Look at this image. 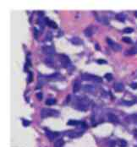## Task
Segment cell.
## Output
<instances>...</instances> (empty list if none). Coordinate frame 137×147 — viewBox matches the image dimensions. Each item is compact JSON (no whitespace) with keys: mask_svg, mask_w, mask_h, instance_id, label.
<instances>
[{"mask_svg":"<svg viewBox=\"0 0 137 147\" xmlns=\"http://www.w3.org/2000/svg\"><path fill=\"white\" fill-rule=\"evenodd\" d=\"M75 108L80 111H86L89 107V100L87 97H84L83 99H79L75 103Z\"/></svg>","mask_w":137,"mask_h":147,"instance_id":"obj_1","label":"cell"},{"mask_svg":"<svg viewBox=\"0 0 137 147\" xmlns=\"http://www.w3.org/2000/svg\"><path fill=\"white\" fill-rule=\"evenodd\" d=\"M81 79L83 80H86V81H93L96 83H102L103 80H102L101 77L94 75V74H83L81 75Z\"/></svg>","mask_w":137,"mask_h":147,"instance_id":"obj_2","label":"cell"},{"mask_svg":"<svg viewBox=\"0 0 137 147\" xmlns=\"http://www.w3.org/2000/svg\"><path fill=\"white\" fill-rule=\"evenodd\" d=\"M59 114V112L56 110H53V109H48V108H43L41 111V117L42 118H47L49 116H57Z\"/></svg>","mask_w":137,"mask_h":147,"instance_id":"obj_3","label":"cell"},{"mask_svg":"<svg viewBox=\"0 0 137 147\" xmlns=\"http://www.w3.org/2000/svg\"><path fill=\"white\" fill-rule=\"evenodd\" d=\"M60 62H61L63 67L67 68L69 67V65H70V60L66 55H60Z\"/></svg>","mask_w":137,"mask_h":147,"instance_id":"obj_4","label":"cell"},{"mask_svg":"<svg viewBox=\"0 0 137 147\" xmlns=\"http://www.w3.org/2000/svg\"><path fill=\"white\" fill-rule=\"evenodd\" d=\"M108 45L110 46V47H112L113 50L116 51V52H118V51H120L122 49V46H120V45H118V44L117 43H115L114 41H112V40H110V39H108Z\"/></svg>","mask_w":137,"mask_h":147,"instance_id":"obj_5","label":"cell"},{"mask_svg":"<svg viewBox=\"0 0 137 147\" xmlns=\"http://www.w3.org/2000/svg\"><path fill=\"white\" fill-rule=\"evenodd\" d=\"M42 51L44 53L48 55H53L55 53V49L53 46H43Z\"/></svg>","mask_w":137,"mask_h":147,"instance_id":"obj_6","label":"cell"},{"mask_svg":"<svg viewBox=\"0 0 137 147\" xmlns=\"http://www.w3.org/2000/svg\"><path fill=\"white\" fill-rule=\"evenodd\" d=\"M82 89L84 91H86V92H89V93H93V92H95V90H96L95 86L92 85H83Z\"/></svg>","mask_w":137,"mask_h":147,"instance_id":"obj_7","label":"cell"},{"mask_svg":"<svg viewBox=\"0 0 137 147\" xmlns=\"http://www.w3.org/2000/svg\"><path fill=\"white\" fill-rule=\"evenodd\" d=\"M44 62H45V64H48L49 67H53V64H54V58H53L52 56H48V57L45 58Z\"/></svg>","mask_w":137,"mask_h":147,"instance_id":"obj_8","label":"cell"},{"mask_svg":"<svg viewBox=\"0 0 137 147\" xmlns=\"http://www.w3.org/2000/svg\"><path fill=\"white\" fill-rule=\"evenodd\" d=\"M113 88H114V90H116V91L120 92V91H122V90H124V86L122 83H116L114 86H113Z\"/></svg>","mask_w":137,"mask_h":147,"instance_id":"obj_9","label":"cell"},{"mask_svg":"<svg viewBox=\"0 0 137 147\" xmlns=\"http://www.w3.org/2000/svg\"><path fill=\"white\" fill-rule=\"evenodd\" d=\"M46 134H47V136L50 139V140H53V139H54L56 138L58 135H59V133H56V132L53 133V132H49V131H47Z\"/></svg>","mask_w":137,"mask_h":147,"instance_id":"obj_10","label":"cell"},{"mask_svg":"<svg viewBox=\"0 0 137 147\" xmlns=\"http://www.w3.org/2000/svg\"><path fill=\"white\" fill-rule=\"evenodd\" d=\"M108 120L112 123H118V121L117 116H115L114 114H113V113H108Z\"/></svg>","mask_w":137,"mask_h":147,"instance_id":"obj_11","label":"cell"},{"mask_svg":"<svg viewBox=\"0 0 137 147\" xmlns=\"http://www.w3.org/2000/svg\"><path fill=\"white\" fill-rule=\"evenodd\" d=\"M80 89V83L79 81H75L73 85V92L74 93H77Z\"/></svg>","mask_w":137,"mask_h":147,"instance_id":"obj_12","label":"cell"},{"mask_svg":"<svg viewBox=\"0 0 137 147\" xmlns=\"http://www.w3.org/2000/svg\"><path fill=\"white\" fill-rule=\"evenodd\" d=\"M116 19H117L118 20H119V21H121V22H124L125 19H126V15H125L124 14H123V13L118 14V15H116Z\"/></svg>","mask_w":137,"mask_h":147,"instance_id":"obj_13","label":"cell"},{"mask_svg":"<svg viewBox=\"0 0 137 147\" xmlns=\"http://www.w3.org/2000/svg\"><path fill=\"white\" fill-rule=\"evenodd\" d=\"M85 36H87V37H90L92 36V34H93V31H92V27H88L85 30Z\"/></svg>","mask_w":137,"mask_h":147,"instance_id":"obj_14","label":"cell"},{"mask_svg":"<svg viewBox=\"0 0 137 147\" xmlns=\"http://www.w3.org/2000/svg\"><path fill=\"white\" fill-rule=\"evenodd\" d=\"M45 21H46V24H47L48 26L53 27V28H57V25L54 21H51V20H48V18H45Z\"/></svg>","mask_w":137,"mask_h":147,"instance_id":"obj_15","label":"cell"},{"mask_svg":"<svg viewBox=\"0 0 137 147\" xmlns=\"http://www.w3.org/2000/svg\"><path fill=\"white\" fill-rule=\"evenodd\" d=\"M81 134H79L78 132H75V131H71L68 133V136L70 137V138H76V137H79Z\"/></svg>","mask_w":137,"mask_h":147,"instance_id":"obj_16","label":"cell"},{"mask_svg":"<svg viewBox=\"0 0 137 147\" xmlns=\"http://www.w3.org/2000/svg\"><path fill=\"white\" fill-rule=\"evenodd\" d=\"M70 41L74 44V45H79L80 43H81L80 39L78 38V37H73V38H71Z\"/></svg>","mask_w":137,"mask_h":147,"instance_id":"obj_17","label":"cell"},{"mask_svg":"<svg viewBox=\"0 0 137 147\" xmlns=\"http://www.w3.org/2000/svg\"><path fill=\"white\" fill-rule=\"evenodd\" d=\"M64 141L63 139H58V140L54 143V147H63L64 146Z\"/></svg>","mask_w":137,"mask_h":147,"instance_id":"obj_18","label":"cell"},{"mask_svg":"<svg viewBox=\"0 0 137 147\" xmlns=\"http://www.w3.org/2000/svg\"><path fill=\"white\" fill-rule=\"evenodd\" d=\"M129 118L130 119V121L132 123H135V124H137V113L132 114V115H130L129 117Z\"/></svg>","mask_w":137,"mask_h":147,"instance_id":"obj_19","label":"cell"},{"mask_svg":"<svg viewBox=\"0 0 137 147\" xmlns=\"http://www.w3.org/2000/svg\"><path fill=\"white\" fill-rule=\"evenodd\" d=\"M126 54L127 55H134V54H137V47H134V48L129 49V50L126 53Z\"/></svg>","mask_w":137,"mask_h":147,"instance_id":"obj_20","label":"cell"},{"mask_svg":"<svg viewBox=\"0 0 137 147\" xmlns=\"http://www.w3.org/2000/svg\"><path fill=\"white\" fill-rule=\"evenodd\" d=\"M81 122H78V121H75V120H69L68 122V125H70V126H76L78 124H80Z\"/></svg>","mask_w":137,"mask_h":147,"instance_id":"obj_21","label":"cell"},{"mask_svg":"<svg viewBox=\"0 0 137 147\" xmlns=\"http://www.w3.org/2000/svg\"><path fill=\"white\" fill-rule=\"evenodd\" d=\"M55 99H53V98H49V99H48L47 101H46V104L48 105V106H52V105L55 104Z\"/></svg>","mask_w":137,"mask_h":147,"instance_id":"obj_22","label":"cell"},{"mask_svg":"<svg viewBox=\"0 0 137 147\" xmlns=\"http://www.w3.org/2000/svg\"><path fill=\"white\" fill-rule=\"evenodd\" d=\"M118 144H119L120 147H126L127 146V142L124 140V139H120L118 141Z\"/></svg>","mask_w":137,"mask_h":147,"instance_id":"obj_23","label":"cell"},{"mask_svg":"<svg viewBox=\"0 0 137 147\" xmlns=\"http://www.w3.org/2000/svg\"><path fill=\"white\" fill-rule=\"evenodd\" d=\"M122 40L124 42H126V43H132V41L131 39L129 38V37H127V36H124L122 38Z\"/></svg>","mask_w":137,"mask_h":147,"instance_id":"obj_24","label":"cell"},{"mask_svg":"<svg viewBox=\"0 0 137 147\" xmlns=\"http://www.w3.org/2000/svg\"><path fill=\"white\" fill-rule=\"evenodd\" d=\"M133 31H134V30L130 27H127L124 30V32H125V33H131V32H133Z\"/></svg>","mask_w":137,"mask_h":147,"instance_id":"obj_25","label":"cell"},{"mask_svg":"<svg viewBox=\"0 0 137 147\" xmlns=\"http://www.w3.org/2000/svg\"><path fill=\"white\" fill-rule=\"evenodd\" d=\"M104 77H105V78L108 81H111V80H112V79H113V75L111 74H106L105 75H104Z\"/></svg>","mask_w":137,"mask_h":147,"instance_id":"obj_26","label":"cell"},{"mask_svg":"<svg viewBox=\"0 0 137 147\" xmlns=\"http://www.w3.org/2000/svg\"><path fill=\"white\" fill-rule=\"evenodd\" d=\"M22 123H23V125L25 126V127L29 126V125H30V123H31V122H30V121H27V120H25V119H23Z\"/></svg>","mask_w":137,"mask_h":147,"instance_id":"obj_27","label":"cell"},{"mask_svg":"<svg viewBox=\"0 0 137 147\" xmlns=\"http://www.w3.org/2000/svg\"><path fill=\"white\" fill-rule=\"evenodd\" d=\"M123 104L126 105V106H132L133 102H128V101H123Z\"/></svg>","mask_w":137,"mask_h":147,"instance_id":"obj_28","label":"cell"},{"mask_svg":"<svg viewBox=\"0 0 137 147\" xmlns=\"http://www.w3.org/2000/svg\"><path fill=\"white\" fill-rule=\"evenodd\" d=\"M36 98H37L39 101H41V100H42V94H41V92L38 93V94L36 95Z\"/></svg>","mask_w":137,"mask_h":147,"instance_id":"obj_29","label":"cell"},{"mask_svg":"<svg viewBox=\"0 0 137 147\" xmlns=\"http://www.w3.org/2000/svg\"><path fill=\"white\" fill-rule=\"evenodd\" d=\"M32 81V74L31 72H29V75H28V83H31Z\"/></svg>","mask_w":137,"mask_h":147,"instance_id":"obj_30","label":"cell"},{"mask_svg":"<svg viewBox=\"0 0 137 147\" xmlns=\"http://www.w3.org/2000/svg\"><path fill=\"white\" fill-rule=\"evenodd\" d=\"M130 87L132 89H137V83H132L130 85Z\"/></svg>","mask_w":137,"mask_h":147,"instance_id":"obj_31","label":"cell"},{"mask_svg":"<svg viewBox=\"0 0 137 147\" xmlns=\"http://www.w3.org/2000/svg\"><path fill=\"white\" fill-rule=\"evenodd\" d=\"M52 38H53L52 34H51V33H48V34L47 35V40H48V41H50Z\"/></svg>","mask_w":137,"mask_h":147,"instance_id":"obj_32","label":"cell"},{"mask_svg":"<svg viewBox=\"0 0 137 147\" xmlns=\"http://www.w3.org/2000/svg\"><path fill=\"white\" fill-rule=\"evenodd\" d=\"M109 146H110V147H114L115 146V142L114 141H111L110 143H109Z\"/></svg>","mask_w":137,"mask_h":147,"instance_id":"obj_33","label":"cell"},{"mask_svg":"<svg viewBox=\"0 0 137 147\" xmlns=\"http://www.w3.org/2000/svg\"><path fill=\"white\" fill-rule=\"evenodd\" d=\"M97 63H98V64H107V62L106 61H104V60H97Z\"/></svg>","mask_w":137,"mask_h":147,"instance_id":"obj_34","label":"cell"},{"mask_svg":"<svg viewBox=\"0 0 137 147\" xmlns=\"http://www.w3.org/2000/svg\"><path fill=\"white\" fill-rule=\"evenodd\" d=\"M34 31H35V37H36H36H37V30L35 28Z\"/></svg>","mask_w":137,"mask_h":147,"instance_id":"obj_35","label":"cell"},{"mask_svg":"<svg viewBox=\"0 0 137 147\" xmlns=\"http://www.w3.org/2000/svg\"><path fill=\"white\" fill-rule=\"evenodd\" d=\"M95 47H96L97 50H100V46H98V44H96V45H95Z\"/></svg>","mask_w":137,"mask_h":147,"instance_id":"obj_36","label":"cell"},{"mask_svg":"<svg viewBox=\"0 0 137 147\" xmlns=\"http://www.w3.org/2000/svg\"><path fill=\"white\" fill-rule=\"evenodd\" d=\"M134 15H135V17H137V11H135V12H134Z\"/></svg>","mask_w":137,"mask_h":147,"instance_id":"obj_37","label":"cell"},{"mask_svg":"<svg viewBox=\"0 0 137 147\" xmlns=\"http://www.w3.org/2000/svg\"><path fill=\"white\" fill-rule=\"evenodd\" d=\"M135 102H137V98H136V99H135Z\"/></svg>","mask_w":137,"mask_h":147,"instance_id":"obj_38","label":"cell"}]
</instances>
